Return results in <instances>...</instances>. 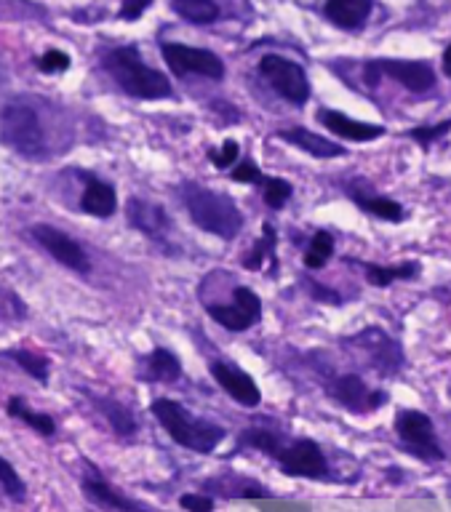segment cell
<instances>
[{
    "label": "cell",
    "instance_id": "7a4b0ae2",
    "mask_svg": "<svg viewBox=\"0 0 451 512\" xmlns=\"http://www.w3.org/2000/svg\"><path fill=\"white\" fill-rule=\"evenodd\" d=\"M102 64L110 72V78L129 96H137V99H171L174 96L169 78L161 70L142 62L137 46L113 48Z\"/></svg>",
    "mask_w": 451,
    "mask_h": 512
},
{
    "label": "cell",
    "instance_id": "603a6c76",
    "mask_svg": "<svg viewBox=\"0 0 451 512\" xmlns=\"http://www.w3.org/2000/svg\"><path fill=\"white\" fill-rule=\"evenodd\" d=\"M366 270V280L371 286H390L393 280H409L419 272V264L406 262L398 264V267H382V264H363Z\"/></svg>",
    "mask_w": 451,
    "mask_h": 512
},
{
    "label": "cell",
    "instance_id": "9c48e42d",
    "mask_svg": "<svg viewBox=\"0 0 451 512\" xmlns=\"http://www.w3.org/2000/svg\"><path fill=\"white\" fill-rule=\"evenodd\" d=\"M281 470L291 478H310L321 480L329 475V462L323 456L321 446L313 443V440H297V443H289V446L281 448V454L275 456Z\"/></svg>",
    "mask_w": 451,
    "mask_h": 512
},
{
    "label": "cell",
    "instance_id": "30bf717a",
    "mask_svg": "<svg viewBox=\"0 0 451 512\" xmlns=\"http://www.w3.org/2000/svg\"><path fill=\"white\" fill-rule=\"evenodd\" d=\"M206 312L227 331H246L262 318V302L251 288H235L233 304H206Z\"/></svg>",
    "mask_w": 451,
    "mask_h": 512
},
{
    "label": "cell",
    "instance_id": "ac0fdd59",
    "mask_svg": "<svg viewBox=\"0 0 451 512\" xmlns=\"http://www.w3.org/2000/svg\"><path fill=\"white\" fill-rule=\"evenodd\" d=\"M278 139L294 144V147L313 155V158H342L345 155V150L339 144L329 142L326 136L313 134L307 128H283V131H278Z\"/></svg>",
    "mask_w": 451,
    "mask_h": 512
},
{
    "label": "cell",
    "instance_id": "e575fe53",
    "mask_svg": "<svg viewBox=\"0 0 451 512\" xmlns=\"http://www.w3.org/2000/svg\"><path fill=\"white\" fill-rule=\"evenodd\" d=\"M38 67H41V72H46V75H51V72H65L67 67H70V56H67L65 51L51 48V51H46V54L41 56Z\"/></svg>",
    "mask_w": 451,
    "mask_h": 512
},
{
    "label": "cell",
    "instance_id": "ba28073f",
    "mask_svg": "<svg viewBox=\"0 0 451 512\" xmlns=\"http://www.w3.org/2000/svg\"><path fill=\"white\" fill-rule=\"evenodd\" d=\"M163 62L169 64L171 72L177 78L187 75H203V78L219 80L225 75V62L217 54H211L206 48L182 46V43H163L161 46Z\"/></svg>",
    "mask_w": 451,
    "mask_h": 512
},
{
    "label": "cell",
    "instance_id": "ffe728a7",
    "mask_svg": "<svg viewBox=\"0 0 451 512\" xmlns=\"http://www.w3.org/2000/svg\"><path fill=\"white\" fill-rule=\"evenodd\" d=\"M81 208L86 211V214L99 216V219H107V216H113L115 208H118V198H115V190L110 187V184L99 182V179L89 176V184H86V190H83Z\"/></svg>",
    "mask_w": 451,
    "mask_h": 512
},
{
    "label": "cell",
    "instance_id": "cb8c5ba5",
    "mask_svg": "<svg viewBox=\"0 0 451 512\" xmlns=\"http://www.w3.org/2000/svg\"><path fill=\"white\" fill-rule=\"evenodd\" d=\"M350 198H353L366 214L377 216V219H385V222H401L403 219L401 203H395V200L390 198H382V195H379V198H366V195H358V192H353Z\"/></svg>",
    "mask_w": 451,
    "mask_h": 512
},
{
    "label": "cell",
    "instance_id": "6da1fadb",
    "mask_svg": "<svg viewBox=\"0 0 451 512\" xmlns=\"http://www.w3.org/2000/svg\"><path fill=\"white\" fill-rule=\"evenodd\" d=\"M179 198L187 214L203 232H211L222 240H233L243 230L241 208L225 192L209 190L195 182H185L179 187Z\"/></svg>",
    "mask_w": 451,
    "mask_h": 512
},
{
    "label": "cell",
    "instance_id": "83f0119b",
    "mask_svg": "<svg viewBox=\"0 0 451 512\" xmlns=\"http://www.w3.org/2000/svg\"><path fill=\"white\" fill-rule=\"evenodd\" d=\"M6 358L17 360L19 366L25 368L27 374L38 379V382H49V360L41 358V355L27 350H6Z\"/></svg>",
    "mask_w": 451,
    "mask_h": 512
},
{
    "label": "cell",
    "instance_id": "4dcf8cb0",
    "mask_svg": "<svg viewBox=\"0 0 451 512\" xmlns=\"http://www.w3.org/2000/svg\"><path fill=\"white\" fill-rule=\"evenodd\" d=\"M0 470H3L0 472V486H3V494L9 496V499H14V502H22L27 494V488L25 483L19 480L17 470H14L11 462H6V459H3V464H0Z\"/></svg>",
    "mask_w": 451,
    "mask_h": 512
},
{
    "label": "cell",
    "instance_id": "d6a6232c",
    "mask_svg": "<svg viewBox=\"0 0 451 512\" xmlns=\"http://www.w3.org/2000/svg\"><path fill=\"white\" fill-rule=\"evenodd\" d=\"M451 131V120H443V123H438V126H419V128H411L409 136L414 139V142H419L422 147H430V144L435 142V139H441V136H446Z\"/></svg>",
    "mask_w": 451,
    "mask_h": 512
},
{
    "label": "cell",
    "instance_id": "8fae6325",
    "mask_svg": "<svg viewBox=\"0 0 451 512\" xmlns=\"http://www.w3.org/2000/svg\"><path fill=\"white\" fill-rule=\"evenodd\" d=\"M30 235H33V238L38 240L59 264H65L67 270L81 272V275H86V272L91 270V262L89 256H86V251H83V248L78 246V240L70 238L67 232L57 230V227H51V224H35V227H30Z\"/></svg>",
    "mask_w": 451,
    "mask_h": 512
},
{
    "label": "cell",
    "instance_id": "f35d334b",
    "mask_svg": "<svg viewBox=\"0 0 451 512\" xmlns=\"http://www.w3.org/2000/svg\"><path fill=\"white\" fill-rule=\"evenodd\" d=\"M443 70L451 78V46H446V51H443Z\"/></svg>",
    "mask_w": 451,
    "mask_h": 512
},
{
    "label": "cell",
    "instance_id": "7402d4cb",
    "mask_svg": "<svg viewBox=\"0 0 451 512\" xmlns=\"http://www.w3.org/2000/svg\"><path fill=\"white\" fill-rule=\"evenodd\" d=\"M174 11L190 24H211L219 19V6L214 0H174Z\"/></svg>",
    "mask_w": 451,
    "mask_h": 512
},
{
    "label": "cell",
    "instance_id": "d590c367",
    "mask_svg": "<svg viewBox=\"0 0 451 512\" xmlns=\"http://www.w3.org/2000/svg\"><path fill=\"white\" fill-rule=\"evenodd\" d=\"M230 179H233V182H241V184H265L267 176H262V171H259V168L251 163V160H246V163H241V166L233 168Z\"/></svg>",
    "mask_w": 451,
    "mask_h": 512
},
{
    "label": "cell",
    "instance_id": "f1b7e54d",
    "mask_svg": "<svg viewBox=\"0 0 451 512\" xmlns=\"http://www.w3.org/2000/svg\"><path fill=\"white\" fill-rule=\"evenodd\" d=\"M241 446H254L259 451H265L267 456H278L281 454V448L286 446L278 435L267 430H246L241 438Z\"/></svg>",
    "mask_w": 451,
    "mask_h": 512
},
{
    "label": "cell",
    "instance_id": "f546056e",
    "mask_svg": "<svg viewBox=\"0 0 451 512\" xmlns=\"http://www.w3.org/2000/svg\"><path fill=\"white\" fill-rule=\"evenodd\" d=\"M102 414L110 419V424H113L118 435H134V430H137V422H134V416H131L123 406H118V403L102 400Z\"/></svg>",
    "mask_w": 451,
    "mask_h": 512
},
{
    "label": "cell",
    "instance_id": "9a60e30c",
    "mask_svg": "<svg viewBox=\"0 0 451 512\" xmlns=\"http://www.w3.org/2000/svg\"><path fill=\"white\" fill-rule=\"evenodd\" d=\"M318 120L323 126L334 131L342 139H350V142H374L379 136H385V126H374V123H361V120H353L342 115L339 110H321L318 112Z\"/></svg>",
    "mask_w": 451,
    "mask_h": 512
},
{
    "label": "cell",
    "instance_id": "d6986e66",
    "mask_svg": "<svg viewBox=\"0 0 451 512\" xmlns=\"http://www.w3.org/2000/svg\"><path fill=\"white\" fill-rule=\"evenodd\" d=\"M129 219L131 224L150 235L153 240H166V227H169V216L161 206L147 203V200H129Z\"/></svg>",
    "mask_w": 451,
    "mask_h": 512
},
{
    "label": "cell",
    "instance_id": "4fadbf2b",
    "mask_svg": "<svg viewBox=\"0 0 451 512\" xmlns=\"http://www.w3.org/2000/svg\"><path fill=\"white\" fill-rule=\"evenodd\" d=\"M211 376H214L219 387H222L230 398L238 400L241 406L254 408L262 403V392H259L257 382H254L246 371L233 366V363H222V360L211 363Z\"/></svg>",
    "mask_w": 451,
    "mask_h": 512
},
{
    "label": "cell",
    "instance_id": "7c38bea8",
    "mask_svg": "<svg viewBox=\"0 0 451 512\" xmlns=\"http://www.w3.org/2000/svg\"><path fill=\"white\" fill-rule=\"evenodd\" d=\"M331 398L342 403L345 408H350L353 414H371V411H377L382 403L387 400V395L382 390H371L369 384L363 382L361 376L347 374L339 376L334 382L326 387Z\"/></svg>",
    "mask_w": 451,
    "mask_h": 512
},
{
    "label": "cell",
    "instance_id": "5bb4252c",
    "mask_svg": "<svg viewBox=\"0 0 451 512\" xmlns=\"http://www.w3.org/2000/svg\"><path fill=\"white\" fill-rule=\"evenodd\" d=\"M358 339V347L363 352H369L371 355V368L379 371V374H395L398 368L403 366V352L401 347L385 334V331H379V328H369V331H363L361 336H355Z\"/></svg>",
    "mask_w": 451,
    "mask_h": 512
},
{
    "label": "cell",
    "instance_id": "44dd1931",
    "mask_svg": "<svg viewBox=\"0 0 451 512\" xmlns=\"http://www.w3.org/2000/svg\"><path fill=\"white\" fill-rule=\"evenodd\" d=\"M262 232H265V235L254 243V248H251L249 254L243 256V267H246V270L257 272L262 270V264L265 262H275V243H278V235H275L273 224H262Z\"/></svg>",
    "mask_w": 451,
    "mask_h": 512
},
{
    "label": "cell",
    "instance_id": "4316f807",
    "mask_svg": "<svg viewBox=\"0 0 451 512\" xmlns=\"http://www.w3.org/2000/svg\"><path fill=\"white\" fill-rule=\"evenodd\" d=\"M331 254H334V238L326 230H318L305 251V267L307 270H321L323 264L331 259Z\"/></svg>",
    "mask_w": 451,
    "mask_h": 512
},
{
    "label": "cell",
    "instance_id": "1f68e13d",
    "mask_svg": "<svg viewBox=\"0 0 451 512\" xmlns=\"http://www.w3.org/2000/svg\"><path fill=\"white\" fill-rule=\"evenodd\" d=\"M262 195H265V203L270 208H283L286 200L291 198V184L286 179H265Z\"/></svg>",
    "mask_w": 451,
    "mask_h": 512
},
{
    "label": "cell",
    "instance_id": "5b68a950",
    "mask_svg": "<svg viewBox=\"0 0 451 512\" xmlns=\"http://www.w3.org/2000/svg\"><path fill=\"white\" fill-rule=\"evenodd\" d=\"M395 435L411 454L425 462H441V443L435 438L433 419L422 411H398L395 414Z\"/></svg>",
    "mask_w": 451,
    "mask_h": 512
},
{
    "label": "cell",
    "instance_id": "484cf974",
    "mask_svg": "<svg viewBox=\"0 0 451 512\" xmlns=\"http://www.w3.org/2000/svg\"><path fill=\"white\" fill-rule=\"evenodd\" d=\"M9 414L17 416V419H22L25 424H30L35 432H41V435H54L57 432V424H54V419L46 414H38V411H33V408H27V403L22 398H11L9 400Z\"/></svg>",
    "mask_w": 451,
    "mask_h": 512
},
{
    "label": "cell",
    "instance_id": "3957f363",
    "mask_svg": "<svg viewBox=\"0 0 451 512\" xmlns=\"http://www.w3.org/2000/svg\"><path fill=\"white\" fill-rule=\"evenodd\" d=\"M153 414L163 424V430L169 432L179 446L198 451V454H211L225 440V430L219 424L187 414L177 400L158 398L153 403Z\"/></svg>",
    "mask_w": 451,
    "mask_h": 512
},
{
    "label": "cell",
    "instance_id": "836d02e7",
    "mask_svg": "<svg viewBox=\"0 0 451 512\" xmlns=\"http://www.w3.org/2000/svg\"><path fill=\"white\" fill-rule=\"evenodd\" d=\"M238 155H241V147H238V142H233V139H227L225 144H222V150H211L209 152V160L214 163L217 168H230L238 160Z\"/></svg>",
    "mask_w": 451,
    "mask_h": 512
},
{
    "label": "cell",
    "instance_id": "277c9868",
    "mask_svg": "<svg viewBox=\"0 0 451 512\" xmlns=\"http://www.w3.org/2000/svg\"><path fill=\"white\" fill-rule=\"evenodd\" d=\"M3 139L25 158H41L46 152L41 120L25 104H6L3 110Z\"/></svg>",
    "mask_w": 451,
    "mask_h": 512
},
{
    "label": "cell",
    "instance_id": "e0dca14e",
    "mask_svg": "<svg viewBox=\"0 0 451 512\" xmlns=\"http://www.w3.org/2000/svg\"><path fill=\"white\" fill-rule=\"evenodd\" d=\"M374 0H326L323 14L342 30H358L369 19Z\"/></svg>",
    "mask_w": 451,
    "mask_h": 512
},
{
    "label": "cell",
    "instance_id": "2e32d148",
    "mask_svg": "<svg viewBox=\"0 0 451 512\" xmlns=\"http://www.w3.org/2000/svg\"><path fill=\"white\" fill-rule=\"evenodd\" d=\"M83 494L89 496L97 507H105V510H147V504L131 502L129 496L118 494L107 480L99 478L97 472H89L83 478Z\"/></svg>",
    "mask_w": 451,
    "mask_h": 512
},
{
    "label": "cell",
    "instance_id": "d4e9b609",
    "mask_svg": "<svg viewBox=\"0 0 451 512\" xmlns=\"http://www.w3.org/2000/svg\"><path fill=\"white\" fill-rule=\"evenodd\" d=\"M147 366H150V376L158 379V382H177L179 374H182V366H179V358L174 352L163 350H153L150 360H147Z\"/></svg>",
    "mask_w": 451,
    "mask_h": 512
},
{
    "label": "cell",
    "instance_id": "8992f818",
    "mask_svg": "<svg viewBox=\"0 0 451 512\" xmlns=\"http://www.w3.org/2000/svg\"><path fill=\"white\" fill-rule=\"evenodd\" d=\"M259 72L278 94L291 104H305L310 99V83L305 70L281 54H265L259 59Z\"/></svg>",
    "mask_w": 451,
    "mask_h": 512
},
{
    "label": "cell",
    "instance_id": "52a82bcc",
    "mask_svg": "<svg viewBox=\"0 0 451 512\" xmlns=\"http://www.w3.org/2000/svg\"><path fill=\"white\" fill-rule=\"evenodd\" d=\"M379 75L393 78L403 88H409L414 94H425L435 86V72L427 62H409V59H379L369 62L363 70V78L369 86H377Z\"/></svg>",
    "mask_w": 451,
    "mask_h": 512
},
{
    "label": "cell",
    "instance_id": "8d00e7d4",
    "mask_svg": "<svg viewBox=\"0 0 451 512\" xmlns=\"http://www.w3.org/2000/svg\"><path fill=\"white\" fill-rule=\"evenodd\" d=\"M179 507L182 510H198V512H209L214 510V499L203 494H185L179 499Z\"/></svg>",
    "mask_w": 451,
    "mask_h": 512
},
{
    "label": "cell",
    "instance_id": "74e56055",
    "mask_svg": "<svg viewBox=\"0 0 451 512\" xmlns=\"http://www.w3.org/2000/svg\"><path fill=\"white\" fill-rule=\"evenodd\" d=\"M147 6H150V0H126L121 6V11H118V16L126 19V22H134V19L142 16V11H145Z\"/></svg>",
    "mask_w": 451,
    "mask_h": 512
}]
</instances>
